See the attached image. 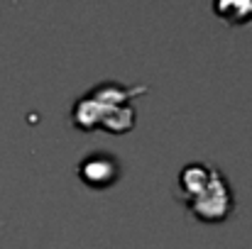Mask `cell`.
I'll list each match as a JSON object with an SVG mask.
<instances>
[{
	"mask_svg": "<svg viewBox=\"0 0 252 249\" xmlns=\"http://www.w3.org/2000/svg\"><path fill=\"white\" fill-rule=\"evenodd\" d=\"M216 176V168L213 166H206V164H189L181 168V173H179V188H181V193H184V198L189 200V198H193V195H198L208 183H211V178Z\"/></svg>",
	"mask_w": 252,
	"mask_h": 249,
	"instance_id": "3",
	"label": "cell"
},
{
	"mask_svg": "<svg viewBox=\"0 0 252 249\" xmlns=\"http://www.w3.org/2000/svg\"><path fill=\"white\" fill-rule=\"evenodd\" d=\"M189 210L198 218V220H208V222H218L223 218H228L230 208H233V198H230V188L223 181V176L216 171V176L211 178V183L193 198L186 200Z\"/></svg>",
	"mask_w": 252,
	"mask_h": 249,
	"instance_id": "1",
	"label": "cell"
},
{
	"mask_svg": "<svg viewBox=\"0 0 252 249\" xmlns=\"http://www.w3.org/2000/svg\"><path fill=\"white\" fill-rule=\"evenodd\" d=\"M79 176L91 188H105L115 181L118 176V164L108 154H91L79 164Z\"/></svg>",
	"mask_w": 252,
	"mask_h": 249,
	"instance_id": "2",
	"label": "cell"
},
{
	"mask_svg": "<svg viewBox=\"0 0 252 249\" xmlns=\"http://www.w3.org/2000/svg\"><path fill=\"white\" fill-rule=\"evenodd\" d=\"M216 12L223 15L233 25H243L252 20V2H240V0H228V2H216Z\"/></svg>",
	"mask_w": 252,
	"mask_h": 249,
	"instance_id": "5",
	"label": "cell"
},
{
	"mask_svg": "<svg viewBox=\"0 0 252 249\" xmlns=\"http://www.w3.org/2000/svg\"><path fill=\"white\" fill-rule=\"evenodd\" d=\"M132 122H135V110H132L127 103H123V105L110 108V110L100 117V125H98V127L120 135V132H127V130L132 127Z\"/></svg>",
	"mask_w": 252,
	"mask_h": 249,
	"instance_id": "4",
	"label": "cell"
}]
</instances>
